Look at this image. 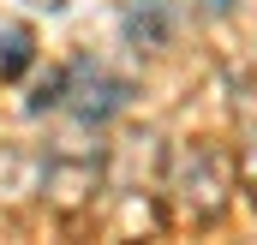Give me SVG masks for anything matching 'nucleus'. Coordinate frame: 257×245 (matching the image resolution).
Instances as JSON below:
<instances>
[{
	"mask_svg": "<svg viewBox=\"0 0 257 245\" xmlns=\"http://www.w3.org/2000/svg\"><path fill=\"white\" fill-rule=\"evenodd\" d=\"M24 66H30V36L24 30H0V78H12Z\"/></svg>",
	"mask_w": 257,
	"mask_h": 245,
	"instance_id": "obj_1",
	"label": "nucleus"
},
{
	"mask_svg": "<svg viewBox=\"0 0 257 245\" xmlns=\"http://www.w3.org/2000/svg\"><path fill=\"white\" fill-rule=\"evenodd\" d=\"M239 180H245V191L257 197V132L245 138V150H239Z\"/></svg>",
	"mask_w": 257,
	"mask_h": 245,
	"instance_id": "obj_2",
	"label": "nucleus"
},
{
	"mask_svg": "<svg viewBox=\"0 0 257 245\" xmlns=\"http://www.w3.org/2000/svg\"><path fill=\"white\" fill-rule=\"evenodd\" d=\"M36 6H48V12H60V6H66V0H36Z\"/></svg>",
	"mask_w": 257,
	"mask_h": 245,
	"instance_id": "obj_3",
	"label": "nucleus"
}]
</instances>
